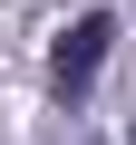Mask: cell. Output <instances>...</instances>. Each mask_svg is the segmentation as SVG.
<instances>
[{
  "mask_svg": "<svg viewBox=\"0 0 136 145\" xmlns=\"http://www.w3.org/2000/svg\"><path fill=\"white\" fill-rule=\"evenodd\" d=\"M107 39H117V20H107V10H88L78 29H68V39L49 48V87H58L68 106H78V97L97 87V58H107Z\"/></svg>",
  "mask_w": 136,
  "mask_h": 145,
  "instance_id": "obj_1",
  "label": "cell"
},
{
  "mask_svg": "<svg viewBox=\"0 0 136 145\" xmlns=\"http://www.w3.org/2000/svg\"><path fill=\"white\" fill-rule=\"evenodd\" d=\"M126 145H136V126H126Z\"/></svg>",
  "mask_w": 136,
  "mask_h": 145,
  "instance_id": "obj_2",
  "label": "cell"
}]
</instances>
